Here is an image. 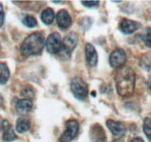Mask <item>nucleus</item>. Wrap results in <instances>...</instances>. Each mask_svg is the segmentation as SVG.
Listing matches in <instances>:
<instances>
[{"mask_svg": "<svg viewBox=\"0 0 151 142\" xmlns=\"http://www.w3.org/2000/svg\"><path fill=\"white\" fill-rule=\"evenodd\" d=\"M116 87L119 95L122 97H129L134 92L136 74L132 68L123 66L119 68L115 76Z\"/></svg>", "mask_w": 151, "mask_h": 142, "instance_id": "f257e3e1", "label": "nucleus"}, {"mask_svg": "<svg viewBox=\"0 0 151 142\" xmlns=\"http://www.w3.org/2000/svg\"><path fill=\"white\" fill-rule=\"evenodd\" d=\"M44 37L40 33H33L27 37L21 46V53L24 56L39 55L44 48Z\"/></svg>", "mask_w": 151, "mask_h": 142, "instance_id": "f03ea898", "label": "nucleus"}, {"mask_svg": "<svg viewBox=\"0 0 151 142\" xmlns=\"http://www.w3.org/2000/svg\"><path fill=\"white\" fill-rule=\"evenodd\" d=\"M79 124L77 121L71 119L65 123V130L61 136L60 142H70L77 136L79 133Z\"/></svg>", "mask_w": 151, "mask_h": 142, "instance_id": "7ed1b4c3", "label": "nucleus"}, {"mask_svg": "<svg viewBox=\"0 0 151 142\" xmlns=\"http://www.w3.org/2000/svg\"><path fill=\"white\" fill-rule=\"evenodd\" d=\"M71 90L74 96L79 100L85 99L88 94V85L79 77H75L71 82Z\"/></svg>", "mask_w": 151, "mask_h": 142, "instance_id": "20e7f679", "label": "nucleus"}, {"mask_svg": "<svg viewBox=\"0 0 151 142\" xmlns=\"http://www.w3.org/2000/svg\"><path fill=\"white\" fill-rule=\"evenodd\" d=\"M61 36L57 32L50 34L45 42V47L47 51L51 54H56L62 50Z\"/></svg>", "mask_w": 151, "mask_h": 142, "instance_id": "39448f33", "label": "nucleus"}, {"mask_svg": "<svg viewBox=\"0 0 151 142\" xmlns=\"http://www.w3.org/2000/svg\"><path fill=\"white\" fill-rule=\"evenodd\" d=\"M126 59L127 56L124 50L121 48H118L112 52L109 58V62L111 67L119 69L124 66L126 62Z\"/></svg>", "mask_w": 151, "mask_h": 142, "instance_id": "423d86ee", "label": "nucleus"}, {"mask_svg": "<svg viewBox=\"0 0 151 142\" xmlns=\"http://www.w3.org/2000/svg\"><path fill=\"white\" fill-rule=\"evenodd\" d=\"M78 44V37L75 33H70L64 39L62 44V49L67 54H70Z\"/></svg>", "mask_w": 151, "mask_h": 142, "instance_id": "0eeeda50", "label": "nucleus"}, {"mask_svg": "<svg viewBox=\"0 0 151 142\" xmlns=\"http://www.w3.org/2000/svg\"><path fill=\"white\" fill-rule=\"evenodd\" d=\"M90 137L92 142H105L106 134L101 125L96 124L93 125L90 131Z\"/></svg>", "mask_w": 151, "mask_h": 142, "instance_id": "6e6552de", "label": "nucleus"}, {"mask_svg": "<svg viewBox=\"0 0 151 142\" xmlns=\"http://www.w3.org/2000/svg\"><path fill=\"white\" fill-rule=\"evenodd\" d=\"M140 27V24L133 20L123 19L120 23V29L125 34H131Z\"/></svg>", "mask_w": 151, "mask_h": 142, "instance_id": "1a4fd4ad", "label": "nucleus"}, {"mask_svg": "<svg viewBox=\"0 0 151 142\" xmlns=\"http://www.w3.org/2000/svg\"><path fill=\"white\" fill-rule=\"evenodd\" d=\"M107 127L114 136H123L126 133L125 127L119 121L108 120L107 121Z\"/></svg>", "mask_w": 151, "mask_h": 142, "instance_id": "9d476101", "label": "nucleus"}, {"mask_svg": "<svg viewBox=\"0 0 151 142\" xmlns=\"http://www.w3.org/2000/svg\"><path fill=\"white\" fill-rule=\"evenodd\" d=\"M56 22L59 27L67 28L71 24V17L66 10H61L56 16Z\"/></svg>", "mask_w": 151, "mask_h": 142, "instance_id": "9b49d317", "label": "nucleus"}, {"mask_svg": "<svg viewBox=\"0 0 151 142\" xmlns=\"http://www.w3.org/2000/svg\"><path fill=\"white\" fill-rule=\"evenodd\" d=\"M85 53H86V59L88 63L92 67L96 66L98 62V55L95 47L91 44L88 43L85 46Z\"/></svg>", "mask_w": 151, "mask_h": 142, "instance_id": "f8f14e48", "label": "nucleus"}, {"mask_svg": "<svg viewBox=\"0 0 151 142\" xmlns=\"http://www.w3.org/2000/svg\"><path fill=\"white\" fill-rule=\"evenodd\" d=\"M32 107H33V103L31 100L29 98H22V99L19 100L16 105L17 110L22 114L30 112L32 109Z\"/></svg>", "mask_w": 151, "mask_h": 142, "instance_id": "ddd939ff", "label": "nucleus"}, {"mask_svg": "<svg viewBox=\"0 0 151 142\" xmlns=\"http://www.w3.org/2000/svg\"><path fill=\"white\" fill-rule=\"evenodd\" d=\"M30 123L27 118H19L17 121L16 124V129L17 132L19 133H23L27 132L30 129Z\"/></svg>", "mask_w": 151, "mask_h": 142, "instance_id": "4468645a", "label": "nucleus"}, {"mask_svg": "<svg viewBox=\"0 0 151 142\" xmlns=\"http://www.w3.org/2000/svg\"><path fill=\"white\" fill-rule=\"evenodd\" d=\"M10 77L9 68L6 64L0 63V84L4 85L8 82Z\"/></svg>", "mask_w": 151, "mask_h": 142, "instance_id": "2eb2a0df", "label": "nucleus"}, {"mask_svg": "<svg viewBox=\"0 0 151 142\" xmlns=\"http://www.w3.org/2000/svg\"><path fill=\"white\" fill-rule=\"evenodd\" d=\"M41 19L45 24H51L54 19V12L51 8H47L42 14Z\"/></svg>", "mask_w": 151, "mask_h": 142, "instance_id": "dca6fc26", "label": "nucleus"}, {"mask_svg": "<svg viewBox=\"0 0 151 142\" xmlns=\"http://www.w3.org/2000/svg\"><path fill=\"white\" fill-rule=\"evenodd\" d=\"M17 136H16L15 133H14V130L13 129L12 126L8 125L5 127V132H4L3 134V140L5 141L9 142L15 140L17 138Z\"/></svg>", "mask_w": 151, "mask_h": 142, "instance_id": "f3484780", "label": "nucleus"}, {"mask_svg": "<svg viewBox=\"0 0 151 142\" xmlns=\"http://www.w3.org/2000/svg\"><path fill=\"white\" fill-rule=\"evenodd\" d=\"M141 38L142 41L148 47L151 48V28L146 27L141 34Z\"/></svg>", "mask_w": 151, "mask_h": 142, "instance_id": "a211bd4d", "label": "nucleus"}, {"mask_svg": "<svg viewBox=\"0 0 151 142\" xmlns=\"http://www.w3.org/2000/svg\"><path fill=\"white\" fill-rule=\"evenodd\" d=\"M22 23L27 27H34L37 25V21L33 16L27 15L22 19Z\"/></svg>", "mask_w": 151, "mask_h": 142, "instance_id": "6ab92c4d", "label": "nucleus"}, {"mask_svg": "<svg viewBox=\"0 0 151 142\" xmlns=\"http://www.w3.org/2000/svg\"><path fill=\"white\" fill-rule=\"evenodd\" d=\"M144 133L147 137L151 140V118H146L143 124Z\"/></svg>", "mask_w": 151, "mask_h": 142, "instance_id": "aec40b11", "label": "nucleus"}, {"mask_svg": "<svg viewBox=\"0 0 151 142\" xmlns=\"http://www.w3.org/2000/svg\"><path fill=\"white\" fill-rule=\"evenodd\" d=\"M4 20H5V12H4L3 7L0 4V27L3 25Z\"/></svg>", "mask_w": 151, "mask_h": 142, "instance_id": "412c9836", "label": "nucleus"}, {"mask_svg": "<svg viewBox=\"0 0 151 142\" xmlns=\"http://www.w3.org/2000/svg\"><path fill=\"white\" fill-rule=\"evenodd\" d=\"M82 4H83L85 7H88V8H93V7H96L99 4V2H91V1H88V2H82Z\"/></svg>", "mask_w": 151, "mask_h": 142, "instance_id": "4be33fe9", "label": "nucleus"}, {"mask_svg": "<svg viewBox=\"0 0 151 142\" xmlns=\"http://www.w3.org/2000/svg\"><path fill=\"white\" fill-rule=\"evenodd\" d=\"M130 142H144L143 139L139 137H136V138H133L131 139Z\"/></svg>", "mask_w": 151, "mask_h": 142, "instance_id": "5701e85b", "label": "nucleus"}, {"mask_svg": "<svg viewBox=\"0 0 151 142\" xmlns=\"http://www.w3.org/2000/svg\"><path fill=\"white\" fill-rule=\"evenodd\" d=\"M147 86L149 87V89L151 90V76L149 78V79L147 81Z\"/></svg>", "mask_w": 151, "mask_h": 142, "instance_id": "b1692460", "label": "nucleus"}, {"mask_svg": "<svg viewBox=\"0 0 151 142\" xmlns=\"http://www.w3.org/2000/svg\"><path fill=\"white\" fill-rule=\"evenodd\" d=\"M112 142H124V140L122 138H116L115 140H113Z\"/></svg>", "mask_w": 151, "mask_h": 142, "instance_id": "393cba45", "label": "nucleus"}]
</instances>
